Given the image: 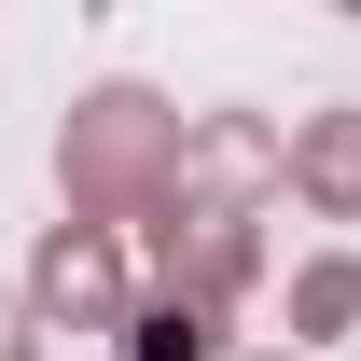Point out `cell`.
<instances>
[{"mask_svg":"<svg viewBox=\"0 0 361 361\" xmlns=\"http://www.w3.org/2000/svg\"><path fill=\"white\" fill-rule=\"evenodd\" d=\"M153 153H167V111H153V97L139 84H111V97H84V126H70V195H139V167H153Z\"/></svg>","mask_w":361,"mask_h":361,"instance_id":"6da1fadb","label":"cell"},{"mask_svg":"<svg viewBox=\"0 0 361 361\" xmlns=\"http://www.w3.org/2000/svg\"><path fill=\"white\" fill-rule=\"evenodd\" d=\"M28 306H56V319H111V306H126L111 236H97V223H56V250L28 264Z\"/></svg>","mask_w":361,"mask_h":361,"instance_id":"7a4b0ae2","label":"cell"},{"mask_svg":"<svg viewBox=\"0 0 361 361\" xmlns=\"http://www.w3.org/2000/svg\"><path fill=\"white\" fill-rule=\"evenodd\" d=\"M278 167L306 180L319 209H361V111H306V126L278 139Z\"/></svg>","mask_w":361,"mask_h":361,"instance_id":"3957f363","label":"cell"},{"mask_svg":"<svg viewBox=\"0 0 361 361\" xmlns=\"http://www.w3.org/2000/svg\"><path fill=\"white\" fill-rule=\"evenodd\" d=\"M292 319H306V334H334V319H361V264H306V292H292Z\"/></svg>","mask_w":361,"mask_h":361,"instance_id":"277c9868","label":"cell"},{"mask_svg":"<svg viewBox=\"0 0 361 361\" xmlns=\"http://www.w3.org/2000/svg\"><path fill=\"white\" fill-rule=\"evenodd\" d=\"M126 361H209V319H195V306H153V319H139V348Z\"/></svg>","mask_w":361,"mask_h":361,"instance_id":"5b68a950","label":"cell"},{"mask_svg":"<svg viewBox=\"0 0 361 361\" xmlns=\"http://www.w3.org/2000/svg\"><path fill=\"white\" fill-rule=\"evenodd\" d=\"M0 361H28V306H14V292H0Z\"/></svg>","mask_w":361,"mask_h":361,"instance_id":"8992f818","label":"cell"}]
</instances>
